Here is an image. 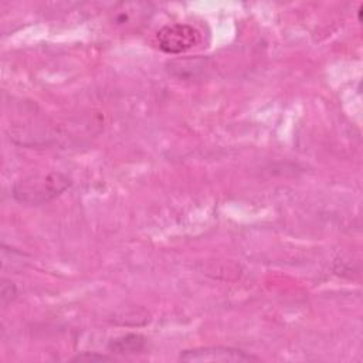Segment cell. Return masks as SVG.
Here are the masks:
<instances>
[{
	"instance_id": "3957f363",
	"label": "cell",
	"mask_w": 363,
	"mask_h": 363,
	"mask_svg": "<svg viewBox=\"0 0 363 363\" xmlns=\"http://www.w3.org/2000/svg\"><path fill=\"white\" fill-rule=\"evenodd\" d=\"M182 362H257L260 360L258 356L247 353L241 349L227 347V346H206V347H196L183 350L179 356Z\"/></svg>"
},
{
	"instance_id": "7a4b0ae2",
	"label": "cell",
	"mask_w": 363,
	"mask_h": 363,
	"mask_svg": "<svg viewBox=\"0 0 363 363\" xmlns=\"http://www.w3.org/2000/svg\"><path fill=\"white\" fill-rule=\"evenodd\" d=\"M202 38L197 29L190 25H169L156 33L159 49L168 54H180L192 50L200 43Z\"/></svg>"
},
{
	"instance_id": "6da1fadb",
	"label": "cell",
	"mask_w": 363,
	"mask_h": 363,
	"mask_svg": "<svg viewBox=\"0 0 363 363\" xmlns=\"http://www.w3.org/2000/svg\"><path fill=\"white\" fill-rule=\"evenodd\" d=\"M71 186V179L60 172L29 176L13 186V197L19 203L40 206L66 192Z\"/></svg>"
},
{
	"instance_id": "277c9868",
	"label": "cell",
	"mask_w": 363,
	"mask_h": 363,
	"mask_svg": "<svg viewBox=\"0 0 363 363\" xmlns=\"http://www.w3.org/2000/svg\"><path fill=\"white\" fill-rule=\"evenodd\" d=\"M146 347V339L145 336L139 333H128L120 338L113 339L108 343V349L113 353H141Z\"/></svg>"
},
{
	"instance_id": "52a82bcc",
	"label": "cell",
	"mask_w": 363,
	"mask_h": 363,
	"mask_svg": "<svg viewBox=\"0 0 363 363\" xmlns=\"http://www.w3.org/2000/svg\"><path fill=\"white\" fill-rule=\"evenodd\" d=\"M362 12H363V6H360V8H359V11H357V15H359V22L362 21Z\"/></svg>"
},
{
	"instance_id": "5b68a950",
	"label": "cell",
	"mask_w": 363,
	"mask_h": 363,
	"mask_svg": "<svg viewBox=\"0 0 363 363\" xmlns=\"http://www.w3.org/2000/svg\"><path fill=\"white\" fill-rule=\"evenodd\" d=\"M114 356L101 355L97 352H83L73 357V362H87V363H96V362H114Z\"/></svg>"
},
{
	"instance_id": "8992f818",
	"label": "cell",
	"mask_w": 363,
	"mask_h": 363,
	"mask_svg": "<svg viewBox=\"0 0 363 363\" xmlns=\"http://www.w3.org/2000/svg\"><path fill=\"white\" fill-rule=\"evenodd\" d=\"M18 289L16 285L12 281L4 280L2 281V291H0V298H2V305L6 306L9 305L15 298H16Z\"/></svg>"
}]
</instances>
